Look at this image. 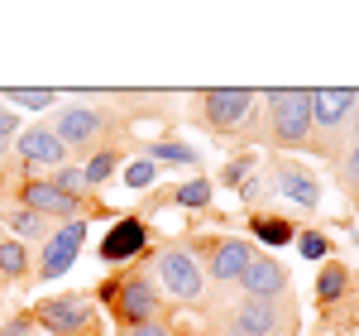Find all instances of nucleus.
<instances>
[{
	"instance_id": "28",
	"label": "nucleus",
	"mask_w": 359,
	"mask_h": 336,
	"mask_svg": "<svg viewBox=\"0 0 359 336\" xmlns=\"http://www.w3.org/2000/svg\"><path fill=\"white\" fill-rule=\"evenodd\" d=\"M135 336H168L163 327H149V322H144V327H135Z\"/></svg>"
},
{
	"instance_id": "16",
	"label": "nucleus",
	"mask_w": 359,
	"mask_h": 336,
	"mask_svg": "<svg viewBox=\"0 0 359 336\" xmlns=\"http://www.w3.org/2000/svg\"><path fill=\"white\" fill-rule=\"evenodd\" d=\"M25 245H15V240H0V274L5 279H20L25 274Z\"/></svg>"
},
{
	"instance_id": "8",
	"label": "nucleus",
	"mask_w": 359,
	"mask_h": 336,
	"mask_svg": "<svg viewBox=\"0 0 359 336\" xmlns=\"http://www.w3.org/2000/svg\"><path fill=\"white\" fill-rule=\"evenodd\" d=\"M101 130V111H86V106H77V111H62L57 115V140H62V149L67 144H86L91 135Z\"/></svg>"
},
{
	"instance_id": "15",
	"label": "nucleus",
	"mask_w": 359,
	"mask_h": 336,
	"mask_svg": "<svg viewBox=\"0 0 359 336\" xmlns=\"http://www.w3.org/2000/svg\"><path fill=\"white\" fill-rule=\"evenodd\" d=\"M278 188L292 197L297 207H316V202H321V188H316V178H306L302 168H278Z\"/></svg>"
},
{
	"instance_id": "13",
	"label": "nucleus",
	"mask_w": 359,
	"mask_h": 336,
	"mask_svg": "<svg viewBox=\"0 0 359 336\" xmlns=\"http://www.w3.org/2000/svg\"><path fill=\"white\" fill-rule=\"evenodd\" d=\"M43 327H53V332H77L86 322V303L82 298H57V303H43Z\"/></svg>"
},
{
	"instance_id": "6",
	"label": "nucleus",
	"mask_w": 359,
	"mask_h": 336,
	"mask_svg": "<svg viewBox=\"0 0 359 336\" xmlns=\"http://www.w3.org/2000/svg\"><path fill=\"white\" fill-rule=\"evenodd\" d=\"M115 312L144 327V322H149V317L158 312V293H154V288H149L144 279H130V283H120V293H115Z\"/></svg>"
},
{
	"instance_id": "20",
	"label": "nucleus",
	"mask_w": 359,
	"mask_h": 336,
	"mask_svg": "<svg viewBox=\"0 0 359 336\" xmlns=\"http://www.w3.org/2000/svg\"><path fill=\"white\" fill-rule=\"evenodd\" d=\"M177 202H182V207H206V202H211V183H206V178L182 183V188H177Z\"/></svg>"
},
{
	"instance_id": "4",
	"label": "nucleus",
	"mask_w": 359,
	"mask_h": 336,
	"mask_svg": "<svg viewBox=\"0 0 359 336\" xmlns=\"http://www.w3.org/2000/svg\"><path fill=\"white\" fill-rule=\"evenodd\" d=\"M158 274H163V283L177 293V298H196V293H201V269H196L192 254L168 250L163 259H158Z\"/></svg>"
},
{
	"instance_id": "9",
	"label": "nucleus",
	"mask_w": 359,
	"mask_h": 336,
	"mask_svg": "<svg viewBox=\"0 0 359 336\" xmlns=\"http://www.w3.org/2000/svg\"><path fill=\"white\" fill-rule=\"evenodd\" d=\"M230 336H273V303L269 298H249L245 308L235 312Z\"/></svg>"
},
{
	"instance_id": "10",
	"label": "nucleus",
	"mask_w": 359,
	"mask_h": 336,
	"mask_svg": "<svg viewBox=\"0 0 359 336\" xmlns=\"http://www.w3.org/2000/svg\"><path fill=\"white\" fill-rule=\"evenodd\" d=\"M62 140H57L53 130H25L20 135V159H29V164H62Z\"/></svg>"
},
{
	"instance_id": "1",
	"label": "nucleus",
	"mask_w": 359,
	"mask_h": 336,
	"mask_svg": "<svg viewBox=\"0 0 359 336\" xmlns=\"http://www.w3.org/2000/svg\"><path fill=\"white\" fill-rule=\"evenodd\" d=\"M269 106H273V130L287 144L306 140L311 130V91H292V86H278L269 91Z\"/></svg>"
},
{
	"instance_id": "5",
	"label": "nucleus",
	"mask_w": 359,
	"mask_h": 336,
	"mask_svg": "<svg viewBox=\"0 0 359 336\" xmlns=\"http://www.w3.org/2000/svg\"><path fill=\"white\" fill-rule=\"evenodd\" d=\"M350 111H355V91H345V86H316L311 91V120L321 130H335Z\"/></svg>"
},
{
	"instance_id": "23",
	"label": "nucleus",
	"mask_w": 359,
	"mask_h": 336,
	"mask_svg": "<svg viewBox=\"0 0 359 336\" xmlns=\"http://www.w3.org/2000/svg\"><path fill=\"white\" fill-rule=\"evenodd\" d=\"M154 159H163V164H196V154L187 149V144H158Z\"/></svg>"
},
{
	"instance_id": "2",
	"label": "nucleus",
	"mask_w": 359,
	"mask_h": 336,
	"mask_svg": "<svg viewBox=\"0 0 359 336\" xmlns=\"http://www.w3.org/2000/svg\"><path fill=\"white\" fill-rule=\"evenodd\" d=\"M201 106H206V120H211L216 130H235V125L249 120L254 91H245V86H216V91L201 96Z\"/></svg>"
},
{
	"instance_id": "7",
	"label": "nucleus",
	"mask_w": 359,
	"mask_h": 336,
	"mask_svg": "<svg viewBox=\"0 0 359 336\" xmlns=\"http://www.w3.org/2000/svg\"><path fill=\"white\" fill-rule=\"evenodd\" d=\"M25 207L39 217H77V197L57 193L53 183H25Z\"/></svg>"
},
{
	"instance_id": "17",
	"label": "nucleus",
	"mask_w": 359,
	"mask_h": 336,
	"mask_svg": "<svg viewBox=\"0 0 359 336\" xmlns=\"http://www.w3.org/2000/svg\"><path fill=\"white\" fill-rule=\"evenodd\" d=\"M5 226H10L15 235H43V217H39V212H29V207H15V212L5 217Z\"/></svg>"
},
{
	"instance_id": "30",
	"label": "nucleus",
	"mask_w": 359,
	"mask_h": 336,
	"mask_svg": "<svg viewBox=\"0 0 359 336\" xmlns=\"http://www.w3.org/2000/svg\"><path fill=\"white\" fill-rule=\"evenodd\" d=\"M5 144H10V135H0V154H5Z\"/></svg>"
},
{
	"instance_id": "3",
	"label": "nucleus",
	"mask_w": 359,
	"mask_h": 336,
	"mask_svg": "<svg viewBox=\"0 0 359 336\" xmlns=\"http://www.w3.org/2000/svg\"><path fill=\"white\" fill-rule=\"evenodd\" d=\"M82 240H86V226L82 221L62 226L53 240H48V250H43V279L67 274V269H72V259H77V250H82Z\"/></svg>"
},
{
	"instance_id": "24",
	"label": "nucleus",
	"mask_w": 359,
	"mask_h": 336,
	"mask_svg": "<svg viewBox=\"0 0 359 336\" xmlns=\"http://www.w3.org/2000/svg\"><path fill=\"white\" fill-rule=\"evenodd\" d=\"M57 193H67V197H77L86 188V178H82V168H62V173H57V183H53Z\"/></svg>"
},
{
	"instance_id": "27",
	"label": "nucleus",
	"mask_w": 359,
	"mask_h": 336,
	"mask_svg": "<svg viewBox=\"0 0 359 336\" xmlns=\"http://www.w3.org/2000/svg\"><path fill=\"white\" fill-rule=\"evenodd\" d=\"M345 183H355V188H359V144L350 149V159H345Z\"/></svg>"
},
{
	"instance_id": "19",
	"label": "nucleus",
	"mask_w": 359,
	"mask_h": 336,
	"mask_svg": "<svg viewBox=\"0 0 359 336\" xmlns=\"http://www.w3.org/2000/svg\"><path fill=\"white\" fill-rule=\"evenodd\" d=\"M254 231H259V240H269V245H287V240H292L287 221H278V217H264V221H254Z\"/></svg>"
},
{
	"instance_id": "21",
	"label": "nucleus",
	"mask_w": 359,
	"mask_h": 336,
	"mask_svg": "<svg viewBox=\"0 0 359 336\" xmlns=\"http://www.w3.org/2000/svg\"><path fill=\"white\" fill-rule=\"evenodd\" d=\"M111 168H115V154H96V159H91V164H86V188H96V183H106V178H111Z\"/></svg>"
},
{
	"instance_id": "12",
	"label": "nucleus",
	"mask_w": 359,
	"mask_h": 336,
	"mask_svg": "<svg viewBox=\"0 0 359 336\" xmlns=\"http://www.w3.org/2000/svg\"><path fill=\"white\" fill-rule=\"evenodd\" d=\"M240 279H245L249 298H273L278 288H283V269H278L273 259H249V269Z\"/></svg>"
},
{
	"instance_id": "18",
	"label": "nucleus",
	"mask_w": 359,
	"mask_h": 336,
	"mask_svg": "<svg viewBox=\"0 0 359 336\" xmlns=\"http://www.w3.org/2000/svg\"><path fill=\"white\" fill-rule=\"evenodd\" d=\"M15 106H29V111H43V106H53V91L43 86V91H34V86H15V91H5Z\"/></svg>"
},
{
	"instance_id": "26",
	"label": "nucleus",
	"mask_w": 359,
	"mask_h": 336,
	"mask_svg": "<svg viewBox=\"0 0 359 336\" xmlns=\"http://www.w3.org/2000/svg\"><path fill=\"white\" fill-rule=\"evenodd\" d=\"M297 250H302L306 259H321V254H326V240H321V235H316V231H306L302 240H297Z\"/></svg>"
},
{
	"instance_id": "14",
	"label": "nucleus",
	"mask_w": 359,
	"mask_h": 336,
	"mask_svg": "<svg viewBox=\"0 0 359 336\" xmlns=\"http://www.w3.org/2000/svg\"><path fill=\"white\" fill-rule=\"evenodd\" d=\"M249 259H254V250H249L245 240H225L221 250H216V259H211V274L216 279H240L249 269Z\"/></svg>"
},
{
	"instance_id": "29",
	"label": "nucleus",
	"mask_w": 359,
	"mask_h": 336,
	"mask_svg": "<svg viewBox=\"0 0 359 336\" xmlns=\"http://www.w3.org/2000/svg\"><path fill=\"white\" fill-rule=\"evenodd\" d=\"M355 130H359V96H355Z\"/></svg>"
},
{
	"instance_id": "22",
	"label": "nucleus",
	"mask_w": 359,
	"mask_h": 336,
	"mask_svg": "<svg viewBox=\"0 0 359 336\" xmlns=\"http://www.w3.org/2000/svg\"><path fill=\"white\" fill-rule=\"evenodd\" d=\"M340 288H345V269H340V264H331V269L321 274V298H326V303H335V298H340Z\"/></svg>"
},
{
	"instance_id": "25",
	"label": "nucleus",
	"mask_w": 359,
	"mask_h": 336,
	"mask_svg": "<svg viewBox=\"0 0 359 336\" xmlns=\"http://www.w3.org/2000/svg\"><path fill=\"white\" fill-rule=\"evenodd\" d=\"M154 178H158V168L149 164V159H144V164H130V173H125V183H130V188H149Z\"/></svg>"
},
{
	"instance_id": "11",
	"label": "nucleus",
	"mask_w": 359,
	"mask_h": 336,
	"mask_svg": "<svg viewBox=\"0 0 359 336\" xmlns=\"http://www.w3.org/2000/svg\"><path fill=\"white\" fill-rule=\"evenodd\" d=\"M139 245H144V226L130 217V221H120L111 235L101 240V254H106V259H130V254H139Z\"/></svg>"
}]
</instances>
